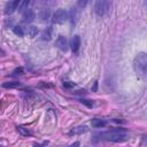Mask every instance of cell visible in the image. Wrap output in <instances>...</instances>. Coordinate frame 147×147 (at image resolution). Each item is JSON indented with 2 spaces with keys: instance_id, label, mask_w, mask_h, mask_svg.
<instances>
[{
  "instance_id": "6",
  "label": "cell",
  "mask_w": 147,
  "mask_h": 147,
  "mask_svg": "<svg viewBox=\"0 0 147 147\" xmlns=\"http://www.w3.org/2000/svg\"><path fill=\"white\" fill-rule=\"evenodd\" d=\"M20 3H21V1H18V0L7 2L6 7H5V13H6V14H11V13H14L16 9H18Z\"/></svg>"
},
{
  "instance_id": "19",
  "label": "cell",
  "mask_w": 147,
  "mask_h": 147,
  "mask_svg": "<svg viewBox=\"0 0 147 147\" xmlns=\"http://www.w3.org/2000/svg\"><path fill=\"white\" fill-rule=\"evenodd\" d=\"M23 72H24V69H23V67H18V68L14 69V71H13L11 74H13V76H18V75H22Z\"/></svg>"
},
{
  "instance_id": "14",
  "label": "cell",
  "mask_w": 147,
  "mask_h": 147,
  "mask_svg": "<svg viewBox=\"0 0 147 147\" xmlns=\"http://www.w3.org/2000/svg\"><path fill=\"white\" fill-rule=\"evenodd\" d=\"M21 84L20 82H6L2 84V87L5 88H15V87H18Z\"/></svg>"
},
{
  "instance_id": "4",
  "label": "cell",
  "mask_w": 147,
  "mask_h": 147,
  "mask_svg": "<svg viewBox=\"0 0 147 147\" xmlns=\"http://www.w3.org/2000/svg\"><path fill=\"white\" fill-rule=\"evenodd\" d=\"M67 20H69V15H68V13L64 9H57V10H55V13L53 14V17H52V21L55 24H62Z\"/></svg>"
},
{
  "instance_id": "24",
  "label": "cell",
  "mask_w": 147,
  "mask_h": 147,
  "mask_svg": "<svg viewBox=\"0 0 147 147\" xmlns=\"http://www.w3.org/2000/svg\"><path fill=\"white\" fill-rule=\"evenodd\" d=\"M78 146H79V142H78V141H76V142H74V144L69 145L68 147H78Z\"/></svg>"
},
{
  "instance_id": "17",
  "label": "cell",
  "mask_w": 147,
  "mask_h": 147,
  "mask_svg": "<svg viewBox=\"0 0 147 147\" xmlns=\"http://www.w3.org/2000/svg\"><path fill=\"white\" fill-rule=\"evenodd\" d=\"M17 131L22 134V136H25V137H28V136H32V133L28 130V129H25V127H22V126H18L17 127Z\"/></svg>"
},
{
  "instance_id": "13",
  "label": "cell",
  "mask_w": 147,
  "mask_h": 147,
  "mask_svg": "<svg viewBox=\"0 0 147 147\" xmlns=\"http://www.w3.org/2000/svg\"><path fill=\"white\" fill-rule=\"evenodd\" d=\"M87 131V126L83 125V126H77V127H74L71 131H70V134H80V133H84Z\"/></svg>"
},
{
  "instance_id": "20",
  "label": "cell",
  "mask_w": 147,
  "mask_h": 147,
  "mask_svg": "<svg viewBox=\"0 0 147 147\" xmlns=\"http://www.w3.org/2000/svg\"><path fill=\"white\" fill-rule=\"evenodd\" d=\"M80 102L82 103H84V105H86L88 108H91V107H93L94 106V103H93V101H91V100H86V99H80Z\"/></svg>"
},
{
  "instance_id": "22",
  "label": "cell",
  "mask_w": 147,
  "mask_h": 147,
  "mask_svg": "<svg viewBox=\"0 0 147 147\" xmlns=\"http://www.w3.org/2000/svg\"><path fill=\"white\" fill-rule=\"evenodd\" d=\"M86 5H87V1H86V0H85V1H78L76 7H79V8H84Z\"/></svg>"
},
{
  "instance_id": "7",
  "label": "cell",
  "mask_w": 147,
  "mask_h": 147,
  "mask_svg": "<svg viewBox=\"0 0 147 147\" xmlns=\"http://www.w3.org/2000/svg\"><path fill=\"white\" fill-rule=\"evenodd\" d=\"M68 15H69V21H70V23H71V24H76V22L78 21V17H79V9H78V7H72V8L69 10Z\"/></svg>"
},
{
  "instance_id": "10",
  "label": "cell",
  "mask_w": 147,
  "mask_h": 147,
  "mask_svg": "<svg viewBox=\"0 0 147 147\" xmlns=\"http://www.w3.org/2000/svg\"><path fill=\"white\" fill-rule=\"evenodd\" d=\"M51 16H52V14H51V10H49L48 8H42V9L39 11V18H40L41 21H44V22L49 21Z\"/></svg>"
},
{
  "instance_id": "11",
  "label": "cell",
  "mask_w": 147,
  "mask_h": 147,
  "mask_svg": "<svg viewBox=\"0 0 147 147\" xmlns=\"http://www.w3.org/2000/svg\"><path fill=\"white\" fill-rule=\"evenodd\" d=\"M38 29L36 28V26H33V25H30V26H28V28H25V34L28 36V37H30V38H33V37H36L37 34H38Z\"/></svg>"
},
{
  "instance_id": "16",
  "label": "cell",
  "mask_w": 147,
  "mask_h": 147,
  "mask_svg": "<svg viewBox=\"0 0 147 147\" xmlns=\"http://www.w3.org/2000/svg\"><path fill=\"white\" fill-rule=\"evenodd\" d=\"M13 31L15 34H17L18 37H23L25 34V30H23L22 26H14L13 28Z\"/></svg>"
},
{
  "instance_id": "12",
  "label": "cell",
  "mask_w": 147,
  "mask_h": 147,
  "mask_svg": "<svg viewBox=\"0 0 147 147\" xmlns=\"http://www.w3.org/2000/svg\"><path fill=\"white\" fill-rule=\"evenodd\" d=\"M106 121H103V119H101V118H93L92 121H91V125L93 126V127H96V129H100V127H103V126H106Z\"/></svg>"
},
{
  "instance_id": "9",
  "label": "cell",
  "mask_w": 147,
  "mask_h": 147,
  "mask_svg": "<svg viewBox=\"0 0 147 147\" xmlns=\"http://www.w3.org/2000/svg\"><path fill=\"white\" fill-rule=\"evenodd\" d=\"M79 47H80V38L79 36H74L72 39H71V51L74 54H77L78 51H79Z\"/></svg>"
},
{
  "instance_id": "21",
  "label": "cell",
  "mask_w": 147,
  "mask_h": 147,
  "mask_svg": "<svg viewBox=\"0 0 147 147\" xmlns=\"http://www.w3.org/2000/svg\"><path fill=\"white\" fill-rule=\"evenodd\" d=\"M74 86H75V84L71 82H63V87H65V88H71Z\"/></svg>"
},
{
  "instance_id": "3",
  "label": "cell",
  "mask_w": 147,
  "mask_h": 147,
  "mask_svg": "<svg viewBox=\"0 0 147 147\" xmlns=\"http://www.w3.org/2000/svg\"><path fill=\"white\" fill-rule=\"evenodd\" d=\"M110 7H111V2H110V1H107V0H99V1H96V2L94 3V13H95L98 16L102 17V16H105V15L109 11Z\"/></svg>"
},
{
  "instance_id": "15",
  "label": "cell",
  "mask_w": 147,
  "mask_h": 147,
  "mask_svg": "<svg viewBox=\"0 0 147 147\" xmlns=\"http://www.w3.org/2000/svg\"><path fill=\"white\" fill-rule=\"evenodd\" d=\"M52 38V30L51 29H46L41 32V39L42 40H51Z\"/></svg>"
},
{
  "instance_id": "23",
  "label": "cell",
  "mask_w": 147,
  "mask_h": 147,
  "mask_svg": "<svg viewBox=\"0 0 147 147\" xmlns=\"http://www.w3.org/2000/svg\"><path fill=\"white\" fill-rule=\"evenodd\" d=\"M47 144H48V141H44V142H41V144H34L33 146H34V147H45Z\"/></svg>"
},
{
  "instance_id": "5",
  "label": "cell",
  "mask_w": 147,
  "mask_h": 147,
  "mask_svg": "<svg viewBox=\"0 0 147 147\" xmlns=\"http://www.w3.org/2000/svg\"><path fill=\"white\" fill-rule=\"evenodd\" d=\"M55 45L59 49H61L62 52H65L68 49V46H69V42H68V39L67 37L64 36H59L56 41H55Z\"/></svg>"
},
{
  "instance_id": "1",
  "label": "cell",
  "mask_w": 147,
  "mask_h": 147,
  "mask_svg": "<svg viewBox=\"0 0 147 147\" xmlns=\"http://www.w3.org/2000/svg\"><path fill=\"white\" fill-rule=\"evenodd\" d=\"M133 70L136 75L141 78L146 79L147 78V53L146 52H140L136 55L132 62Z\"/></svg>"
},
{
  "instance_id": "8",
  "label": "cell",
  "mask_w": 147,
  "mask_h": 147,
  "mask_svg": "<svg viewBox=\"0 0 147 147\" xmlns=\"http://www.w3.org/2000/svg\"><path fill=\"white\" fill-rule=\"evenodd\" d=\"M22 17H23V21L25 23H30V22H32L34 20L36 15H34V11L31 8H28L25 11L22 13Z\"/></svg>"
},
{
  "instance_id": "25",
  "label": "cell",
  "mask_w": 147,
  "mask_h": 147,
  "mask_svg": "<svg viewBox=\"0 0 147 147\" xmlns=\"http://www.w3.org/2000/svg\"><path fill=\"white\" fill-rule=\"evenodd\" d=\"M96 87H98V82H95V83H94V86H93L92 91H93V92H95V91H96Z\"/></svg>"
},
{
  "instance_id": "2",
  "label": "cell",
  "mask_w": 147,
  "mask_h": 147,
  "mask_svg": "<svg viewBox=\"0 0 147 147\" xmlns=\"http://www.w3.org/2000/svg\"><path fill=\"white\" fill-rule=\"evenodd\" d=\"M95 137H99V139H101V140H108V141H113V142H121V141H125L127 139V134L124 129H113L107 132L98 133V134H95Z\"/></svg>"
},
{
  "instance_id": "18",
  "label": "cell",
  "mask_w": 147,
  "mask_h": 147,
  "mask_svg": "<svg viewBox=\"0 0 147 147\" xmlns=\"http://www.w3.org/2000/svg\"><path fill=\"white\" fill-rule=\"evenodd\" d=\"M28 6H29V1H21L20 7H18V10L21 13H23V11H25L28 9Z\"/></svg>"
}]
</instances>
